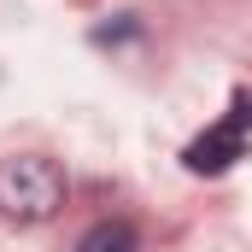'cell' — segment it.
Wrapping results in <instances>:
<instances>
[{
    "label": "cell",
    "instance_id": "obj_3",
    "mask_svg": "<svg viewBox=\"0 0 252 252\" xmlns=\"http://www.w3.org/2000/svg\"><path fill=\"white\" fill-rule=\"evenodd\" d=\"M76 252H141V235H135L129 223H112V217H106V223H94V229L76 241Z\"/></svg>",
    "mask_w": 252,
    "mask_h": 252
},
{
    "label": "cell",
    "instance_id": "obj_2",
    "mask_svg": "<svg viewBox=\"0 0 252 252\" xmlns=\"http://www.w3.org/2000/svg\"><path fill=\"white\" fill-rule=\"evenodd\" d=\"M247 153V129H235L229 118L217 129H205L199 141H188V153H182V164H188L193 176H217V170H229L235 158Z\"/></svg>",
    "mask_w": 252,
    "mask_h": 252
},
{
    "label": "cell",
    "instance_id": "obj_1",
    "mask_svg": "<svg viewBox=\"0 0 252 252\" xmlns=\"http://www.w3.org/2000/svg\"><path fill=\"white\" fill-rule=\"evenodd\" d=\"M64 170L41 153H18V158H0V217L12 223H47L64 205Z\"/></svg>",
    "mask_w": 252,
    "mask_h": 252
}]
</instances>
